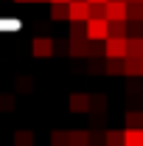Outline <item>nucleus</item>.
<instances>
[{"label": "nucleus", "mask_w": 143, "mask_h": 146, "mask_svg": "<svg viewBox=\"0 0 143 146\" xmlns=\"http://www.w3.org/2000/svg\"><path fill=\"white\" fill-rule=\"evenodd\" d=\"M84 31H87L90 42H104L109 36V23L104 17H90L87 23H84Z\"/></svg>", "instance_id": "obj_1"}, {"label": "nucleus", "mask_w": 143, "mask_h": 146, "mask_svg": "<svg viewBox=\"0 0 143 146\" xmlns=\"http://www.w3.org/2000/svg\"><path fill=\"white\" fill-rule=\"evenodd\" d=\"M140 127H143V112H138V110L126 112V129H140Z\"/></svg>", "instance_id": "obj_12"}, {"label": "nucleus", "mask_w": 143, "mask_h": 146, "mask_svg": "<svg viewBox=\"0 0 143 146\" xmlns=\"http://www.w3.org/2000/svg\"><path fill=\"white\" fill-rule=\"evenodd\" d=\"M54 141H56V146H62V143H68V135H65V132H56Z\"/></svg>", "instance_id": "obj_22"}, {"label": "nucleus", "mask_w": 143, "mask_h": 146, "mask_svg": "<svg viewBox=\"0 0 143 146\" xmlns=\"http://www.w3.org/2000/svg\"><path fill=\"white\" fill-rule=\"evenodd\" d=\"M140 17H143V6H140Z\"/></svg>", "instance_id": "obj_26"}, {"label": "nucleus", "mask_w": 143, "mask_h": 146, "mask_svg": "<svg viewBox=\"0 0 143 146\" xmlns=\"http://www.w3.org/2000/svg\"><path fill=\"white\" fill-rule=\"evenodd\" d=\"M51 3H70V0H51Z\"/></svg>", "instance_id": "obj_23"}, {"label": "nucleus", "mask_w": 143, "mask_h": 146, "mask_svg": "<svg viewBox=\"0 0 143 146\" xmlns=\"http://www.w3.org/2000/svg\"><path fill=\"white\" fill-rule=\"evenodd\" d=\"M0 110L3 112H11L14 110V96L11 93H0Z\"/></svg>", "instance_id": "obj_16"}, {"label": "nucleus", "mask_w": 143, "mask_h": 146, "mask_svg": "<svg viewBox=\"0 0 143 146\" xmlns=\"http://www.w3.org/2000/svg\"><path fill=\"white\" fill-rule=\"evenodd\" d=\"M104 54L109 59H124L126 56V36H107L104 39Z\"/></svg>", "instance_id": "obj_4"}, {"label": "nucleus", "mask_w": 143, "mask_h": 146, "mask_svg": "<svg viewBox=\"0 0 143 146\" xmlns=\"http://www.w3.org/2000/svg\"><path fill=\"white\" fill-rule=\"evenodd\" d=\"M140 3H143V0H140Z\"/></svg>", "instance_id": "obj_28"}, {"label": "nucleus", "mask_w": 143, "mask_h": 146, "mask_svg": "<svg viewBox=\"0 0 143 146\" xmlns=\"http://www.w3.org/2000/svg\"><path fill=\"white\" fill-rule=\"evenodd\" d=\"M14 143H17V146H31V143H34V135H31L28 129H20L17 138H14Z\"/></svg>", "instance_id": "obj_15"}, {"label": "nucleus", "mask_w": 143, "mask_h": 146, "mask_svg": "<svg viewBox=\"0 0 143 146\" xmlns=\"http://www.w3.org/2000/svg\"><path fill=\"white\" fill-rule=\"evenodd\" d=\"M124 73H126V76H140V73H143V59L124 56Z\"/></svg>", "instance_id": "obj_8"}, {"label": "nucleus", "mask_w": 143, "mask_h": 146, "mask_svg": "<svg viewBox=\"0 0 143 146\" xmlns=\"http://www.w3.org/2000/svg\"><path fill=\"white\" fill-rule=\"evenodd\" d=\"M126 56L143 59V36H126Z\"/></svg>", "instance_id": "obj_7"}, {"label": "nucleus", "mask_w": 143, "mask_h": 146, "mask_svg": "<svg viewBox=\"0 0 143 146\" xmlns=\"http://www.w3.org/2000/svg\"><path fill=\"white\" fill-rule=\"evenodd\" d=\"M87 70H90V73H101V70H104V62H95V59H93Z\"/></svg>", "instance_id": "obj_21"}, {"label": "nucleus", "mask_w": 143, "mask_h": 146, "mask_svg": "<svg viewBox=\"0 0 143 146\" xmlns=\"http://www.w3.org/2000/svg\"><path fill=\"white\" fill-rule=\"evenodd\" d=\"M70 54L73 56H90V42L87 39H70Z\"/></svg>", "instance_id": "obj_10"}, {"label": "nucleus", "mask_w": 143, "mask_h": 146, "mask_svg": "<svg viewBox=\"0 0 143 146\" xmlns=\"http://www.w3.org/2000/svg\"><path fill=\"white\" fill-rule=\"evenodd\" d=\"M104 17H107V23H126V0H107Z\"/></svg>", "instance_id": "obj_2"}, {"label": "nucleus", "mask_w": 143, "mask_h": 146, "mask_svg": "<svg viewBox=\"0 0 143 146\" xmlns=\"http://www.w3.org/2000/svg\"><path fill=\"white\" fill-rule=\"evenodd\" d=\"M68 143L70 146H87V132H81V129L79 132H70L68 135Z\"/></svg>", "instance_id": "obj_13"}, {"label": "nucleus", "mask_w": 143, "mask_h": 146, "mask_svg": "<svg viewBox=\"0 0 143 146\" xmlns=\"http://www.w3.org/2000/svg\"><path fill=\"white\" fill-rule=\"evenodd\" d=\"M104 73H109V76H121V73H124V59H109V56H107Z\"/></svg>", "instance_id": "obj_11"}, {"label": "nucleus", "mask_w": 143, "mask_h": 146, "mask_svg": "<svg viewBox=\"0 0 143 146\" xmlns=\"http://www.w3.org/2000/svg\"><path fill=\"white\" fill-rule=\"evenodd\" d=\"M56 51L54 39H48V36H36L34 42H31V54L36 56V59H45V56H51Z\"/></svg>", "instance_id": "obj_5"}, {"label": "nucleus", "mask_w": 143, "mask_h": 146, "mask_svg": "<svg viewBox=\"0 0 143 146\" xmlns=\"http://www.w3.org/2000/svg\"><path fill=\"white\" fill-rule=\"evenodd\" d=\"M70 39H87V31H84V25H81V23H73Z\"/></svg>", "instance_id": "obj_20"}, {"label": "nucleus", "mask_w": 143, "mask_h": 146, "mask_svg": "<svg viewBox=\"0 0 143 146\" xmlns=\"http://www.w3.org/2000/svg\"><path fill=\"white\" fill-rule=\"evenodd\" d=\"M68 20L70 23H87L90 20V3L87 0H70L68 3Z\"/></svg>", "instance_id": "obj_3"}, {"label": "nucleus", "mask_w": 143, "mask_h": 146, "mask_svg": "<svg viewBox=\"0 0 143 146\" xmlns=\"http://www.w3.org/2000/svg\"><path fill=\"white\" fill-rule=\"evenodd\" d=\"M90 107H93V98L90 96H84V93H73L70 96V110L73 112H87Z\"/></svg>", "instance_id": "obj_6"}, {"label": "nucleus", "mask_w": 143, "mask_h": 146, "mask_svg": "<svg viewBox=\"0 0 143 146\" xmlns=\"http://www.w3.org/2000/svg\"><path fill=\"white\" fill-rule=\"evenodd\" d=\"M51 20H68V3H54Z\"/></svg>", "instance_id": "obj_14"}, {"label": "nucleus", "mask_w": 143, "mask_h": 146, "mask_svg": "<svg viewBox=\"0 0 143 146\" xmlns=\"http://www.w3.org/2000/svg\"><path fill=\"white\" fill-rule=\"evenodd\" d=\"M126 3H140V0H126Z\"/></svg>", "instance_id": "obj_25"}, {"label": "nucleus", "mask_w": 143, "mask_h": 146, "mask_svg": "<svg viewBox=\"0 0 143 146\" xmlns=\"http://www.w3.org/2000/svg\"><path fill=\"white\" fill-rule=\"evenodd\" d=\"M124 146H143V127L140 129H126L124 132Z\"/></svg>", "instance_id": "obj_9"}, {"label": "nucleus", "mask_w": 143, "mask_h": 146, "mask_svg": "<svg viewBox=\"0 0 143 146\" xmlns=\"http://www.w3.org/2000/svg\"><path fill=\"white\" fill-rule=\"evenodd\" d=\"M20 3H25V0H20Z\"/></svg>", "instance_id": "obj_27"}, {"label": "nucleus", "mask_w": 143, "mask_h": 146, "mask_svg": "<svg viewBox=\"0 0 143 146\" xmlns=\"http://www.w3.org/2000/svg\"><path fill=\"white\" fill-rule=\"evenodd\" d=\"M107 143L109 146H124V132H107Z\"/></svg>", "instance_id": "obj_17"}, {"label": "nucleus", "mask_w": 143, "mask_h": 146, "mask_svg": "<svg viewBox=\"0 0 143 146\" xmlns=\"http://www.w3.org/2000/svg\"><path fill=\"white\" fill-rule=\"evenodd\" d=\"M17 90L20 93H31V90H34V82L25 79V76H20V79H17Z\"/></svg>", "instance_id": "obj_19"}, {"label": "nucleus", "mask_w": 143, "mask_h": 146, "mask_svg": "<svg viewBox=\"0 0 143 146\" xmlns=\"http://www.w3.org/2000/svg\"><path fill=\"white\" fill-rule=\"evenodd\" d=\"M109 36H126V23H109Z\"/></svg>", "instance_id": "obj_18"}, {"label": "nucleus", "mask_w": 143, "mask_h": 146, "mask_svg": "<svg viewBox=\"0 0 143 146\" xmlns=\"http://www.w3.org/2000/svg\"><path fill=\"white\" fill-rule=\"evenodd\" d=\"M87 3H107V0H87Z\"/></svg>", "instance_id": "obj_24"}]
</instances>
